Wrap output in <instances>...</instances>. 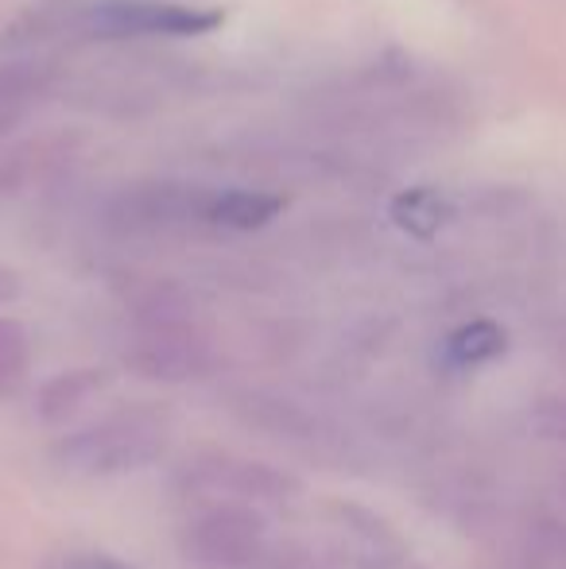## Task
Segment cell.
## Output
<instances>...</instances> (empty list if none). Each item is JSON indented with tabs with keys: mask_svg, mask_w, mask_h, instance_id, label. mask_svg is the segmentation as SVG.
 Returning <instances> with one entry per match:
<instances>
[{
	"mask_svg": "<svg viewBox=\"0 0 566 569\" xmlns=\"http://www.w3.org/2000/svg\"><path fill=\"white\" fill-rule=\"evenodd\" d=\"M171 446V422L156 407H132L117 411L109 419L93 422L86 430L59 438L51 446V457L70 477H125L140 472L151 461L167 453Z\"/></svg>",
	"mask_w": 566,
	"mask_h": 569,
	"instance_id": "1",
	"label": "cell"
},
{
	"mask_svg": "<svg viewBox=\"0 0 566 569\" xmlns=\"http://www.w3.org/2000/svg\"><path fill=\"white\" fill-rule=\"evenodd\" d=\"M182 555L202 569H260L268 555V523L252 503L221 500L187 523Z\"/></svg>",
	"mask_w": 566,
	"mask_h": 569,
	"instance_id": "2",
	"label": "cell"
},
{
	"mask_svg": "<svg viewBox=\"0 0 566 569\" xmlns=\"http://www.w3.org/2000/svg\"><path fill=\"white\" fill-rule=\"evenodd\" d=\"M221 23L218 8L182 0H101L90 12V28L109 39L129 36H206Z\"/></svg>",
	"mask_w": 566,
	"mask_h": 569,
	"instance_id": "3",
	"label": "cell"
},
{
	"mask_svg": "<svg viewBox=\"0 0 566 569\" xmlns=\"http://www.w3.org/2000/svg\"><path fill=\"white\" fill-rule=\"evenodd\" d=\"M182 480L190 488L221 492L245 503H291L299 496V480L291 472L234 453H198L195 461L182 465Z\"/></svg>",
	"mask_w": 566,
	"mask_h": 569,
	"instance_id": "4",
	"label": "cell"
},
{
	"mask_svg": "<svg viewBox=\"0 0 566 569\" xmlns=\"http://www.w3.org/2000/svg\"><path fill=\"white\" fill-rule=\"evenodd\" d=\"M125 365L143 380L156 383H187L210 372V352L198 338L179 326H156L125 352Z\"/></svg>",
	"mask_w": 566,
	"mask_h": 569,
	"instance_id": "5",
	"label": "cell"
},
{
	"mask_svg": "<svg viewBox=\"0 0 566 569\" xmlns=\"http://www.w3.org/2000/svg\"><path fill=\"white\" fill-rule=\"evenodd\" d=\"M206 198L210 190L198 187H137L121 198V229L129 232H159L187 226V221H206Z\"/></svg>",
	"mask_w": 566,
	"mask_h": 569,
	"instance_id": "6",
	"label": "cell"
},
{
	"mask_svg": "<svg viewBox=\"0 0 566 569\" xmlns=\"http://www.w3.org/2000/svg\"><path fill=\"white\" fill-rule=\"evenodd\" d=\"M234 415L249 430L276 438V442H315L322 435V422L307 407L272 396V391H245L241 399H234Z\"/></svg>",
	"mask_w": 566,
	"mask_h": 569,
	"instance_id": "7",
	"label": "cell"
},
{
	"mask_svg": "<svg viewBox=\"0 0 566 569\" xmlns=\"http://www.w3.org/2000/svg\"><path fill=\"white\" fill-rule=\"evenodd\" d=\"M106 383H109L106 368H75V372L51 376L36 396V415L47 427H67V422H75L101 396Z\"/></svg>",
	"mask_w": 566,
	"mask_h": 569,
	"instance_id": "8",
	"label": "cell"
},
{
	"mask_svg": "<svg viewBox=\"0 0 566 569\" xmlns=\"http://www.w3.org/2000/svg\"><path fill=\"white\" fill-rule=\"evenodd\" d=\"M284 202L265 190H210L206 198V226L229 229V232H252L265 229Z\"/></svg>",
	"mask_w": 566,
	"mask_h": 569,
	"instance_id": "9",
	"label": "cell"
},
{
	"mask_svg": "<svg viewBox=\"0 0 566 569\" xmlns=\"http://www.w3.org/2000/svg\"><path fill=\"white\" fill-rule=\"evenodd\" d=\"M508 349V333L500 330L497 322H469L461 330H454L446 338V357L454 360L458 368H477V365H489L497 360L500 352Z\"/></svg>",
	"mask_w": 566,
	"mask_h": 569,
	"instance_id": "10",
	"label": "cell"
},
{
	"mask_svg": "<svg viewBox=\"0 0 566 569\" xmlns=\"http://www.w3.org/2000/svg\"><path fill=\"white\" fill-rule=\"evenodd\" d=\"M31 365V341L28 330L12 318H0V396H12L23 383Z\"/></svg>",
	"mask_w": 566,
	"mask_h": 569,
	"instance_id": "11",
	"label": "cell"
},
{
	"mask_svg": "<svg viewBox=\"0 0 566 569\" xmlns=\"http://www.w3.org/2000/svg\"><path fill=\"white\" fill-rule=\"evenodd\" d=\"M396 221L408 232H416V237H430L443 226V202L430 190H411V194H404L396 202Z\"/></svg>",
	"mask_w": 566,
	"mask_h": 569,
	"instance_id": "12",
	"label": "cell"
},
{
	"mask_svg": "<svg viewBox=\"0 0 566 569\" xmlns=\"http://www.w3.org/2000/svg\"><path fill=\"white\" fill-rule=\"evenodd\" d=\"M528 427L544 442L566 446V396H547L528 407Z\"/></svg>",
	"mask_w": 566,
	"mask_h": 569,
	"instance_id": "13",
	"label": "cell"
},
{
	"mask_svg": "<svg viewBox=\"0 0 566 569\" xmlns=\"http://www.w3.org/2000/svg\"><path fill=\"white\" fill-rule=\"evenodd\" d=\"M20 101H23L20 82H16L12 74L0 78V132H4V128L12 124L16 117H20Z\"/></svg>",
	"mask_w": 566,
	"mask_h": 569,
	"instance_id": "14",
	"label": "cell"
},
{
	"mask_svg": "<svg viewBox=\"0 0 566 569\" xmlns=\"http://www.w3.org/2000/svg\"><path fill=\"white\" fill-rule=\"evenodd\" d=\"M539 547H544L552 558H559V562H566V527H559V523H544V531H539Z\"/></svg>",
	"mask_w": 566,
	"mask_h": 569,
	"instance_id": "15",
	"label": "cell"
},
{
	"mask_svg": "<svg viewBox=\"0 0 566 569\" xmlns=\"http://www.w3.org/2000/svg\"><path fill=\"white\" fill-rule=\"evenodd\" d=\"M16 291H20V279H16L8 268H0V302H12Z\"/></svg>",
	"mask_w": 566,
	"mask_h": 569,
	"instance_id": "16",
	"label": "cell"
},
{
	"mask_svg": "<svg viewBox=\"0 0 566 569\" xmlns=\"http://www.w3.org/2000/svg\"><path fill=\"white\" fill-rule=\"evenodd\" d=\"M62 569H101V558H70Z\"/></svg>",
	"mask_w": 566,
	"mask_h": 569,
	"instance_id": "17",
	"label": "cell"
},
{
	"mask_svg": "<svg viewBox=\"0 0 566 569\" xmlns=\"http://www.w3.org/2000/svg\"><path fill=\"white\" fill-rule=\"evenodd\" d=\"M101 569H121V566H113V562H106V558H101Z\"/></svg>",
	"mask_w": 566,
	"mask_h": 569,
	"instance_id": "18",
	"label": "cell"
}]
</instances>
